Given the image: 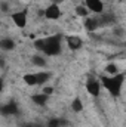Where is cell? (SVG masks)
<instances>
[{
  "instance_id": "5b68a950",
  "label": "cell",
  "mask_w": 126,
  "mask_h": 127,
  "mask_svg": "<svg viewBox=\"0 0 126 127\" xmlns=\"http://www.w3.org/2000/svg\"><path fill=\"white\" fill-rule=\"evenodd\" d=\"M0 114L3 115H13V114H18V105L15 102H9L3 106H0Z\"/></svg>"
},
{
  "instance_id": "52a82bcc",
  "label": "cell",
  "mask_w": 126,
  "mask_h": 127,
  "mask_svg": "<svg viewBox=\"0 0 126 127\" xmlns=\"http://www.w3.org/2000/svg\"><path fill=\"white\" fill-rule=\"evenodd\" d=\"M86 89H88V92L92 96L99 95V83H98L95 78H89V81H88V84H86Z\"/></svg>"
},
{
  "instance_id": "8fae6325",
  "label": "cell",
  "mask_w": 126,
  "mask_h": 127,
  "mask_svg": "<svg viewBox=\"0 0 126 127\" xmlns=\"http://www.w3.org/2000/svg\"><path fill=\"white\" fill-rule=\"evenodd\" d=\"M85 25H86V28L89 30V31H95L98 27H99V22H98V18H89V19H86V22H85Z\"/></svg>"
},
{
  "instance_id": "cb8c5ba5",
  "label": "cell",
  "mask_w": 126,
  "mask_h": 127,
  "mask_svg": "<svg viewBox=\"0 0 126 127\" xmlns=\"http://www.w3.org/2000/svg\"><path fill=\"white\" fill-rule=\"evenodd\" d=\"M60 1H63V0H54V3H55V4H58Z\"/></svg>"
},
{
  "instance_id": "7402d4cb",
  "label": "cell",
  "mask_w": 126,
  "mask_h": 127,
  "mask_svg": "<svg viewBox=\"0 0 126 127\" xmlns=\"http://www.w3.org/2000/svg\"><path fill=\"white\" fill-rule=\"evenodd\" d=\"M1 90H3V80L0 78V92H1Z\"/></svg>"
},
{
  "instance_id": "ba28073f",
  "label": "cell",
  "mask_w": 126,
  "mask_h": 127,
  "mask_svg": "<svg viewBox=\"0 0 126 127\" xmlns=\"http://www.w3.org/2000/svg\"><path fill=\"white\" fill-rule=\"evenodd\" d=\"M67 44L71 50H77L82 47V40L76 35H70V37H67Z\"/></svg>"
},
{
  "instance_id": "2e32d148",
  "label": "cell",
  "mask_w": 126,
  "mask_h": 127,
  "mask_svg": "<svg viewBox=\"0 0 126 127\" xmlns=\"http://www.w3.org/2000/svg\"><path fill=\"white\" fill-rule=\"evenodd\" d=\"M71 106H73V111H74V112H79V111H82V108H83V105H82L80 99H74Z\"/></svg>"
},
{
  "instance_id": "5bb4252c",
  "label": "cell",
  "mask_w": 126,
  "mask_h": 127,
  "mask_svg": "<svg viewBox=\"0 0 126 127\" xmlns=\"http://www.w3.org/2000/svg\"><path fill=\"white\" fill-rule=\"evenodd\" d=\"M24 81H25L28 86H34V84H37L36 74H25V75H24Z\"/></svg>"
},
{
  "instance_id": "4fadbf2b",
  "label": "cell",
  "mask_w": 126,
  "mask_h": 127,
  "mask_svg": "<svg viewBox=\"0 0 126 127\" xmlns=\"http://www.w3.org/2000/svg\"><path fill=\"white\" fill-rule=\"evenodd\" d=\"M36 80H37V84H43L45 81L49 80V72H39V74H36Z\"/></svg>"
},
{
  "instance_id": "e0dca14e",
  "label": "cell",
  "mask_w": 126,
  "mask_h": 127,
  "mask_svg": "<svg viewBox=\"0 0 126 127\" xmlns=\"http://www.w3.org/2000/svg\"><path fill=\"white\" fill-rule=\"evenodd\" d=\"M31 61H33V64H34V65H37V66H43V65L46 64V61H45L42 56H33Z\"/></svg>"
},
{
  "instance_id": "603a6c76",
  "label": "cell",
  "mask_w": 126,
  "mask_h": 127,
  "mask_svg": "<svg viewBox=\"0 0 126 127\" xmlns=\"http://www.w3.org/2000/svg\"><path fill=\"white\" fill-rule=\"evenodd\" d=\"M22 127H34V124H25V126H22Z\"/></svg>"
},
{
  "instance_id": "30bf717a",
  "label": "cell",
  "mask_w": 126,
  "mask_h": 127,
  "mask_svg": "<svg viewBox=\"0 0 126 127\" xmlns=\"http://www.w3.org/2000/svg\"><path fill=\"white\" fill-rule=\"evenodd\" d=\"M98 22H99V25H108V24H113V22H114V15H111V13H105V15H102V16L98 19Z\"/></svg>"
},
{
  "instance_id": "ac0fdd59",
  "label": "cell",
  "mask_w": 126,
  "mask_h": 127,
  "mask_svg": "<svg viewBox=\"0 0 126 127\" xmlns=\"http://www.w3.org/2000/svg\"><path fill=\"white\" fill-rule=\"evenodd\" d=\"M88 12H89V10H88L86 7H83V6H77V7H76V13L80 15V16H86Z\"/></svg>"
},
{
  "instance_id": "9a60e30c",
  "label": "cell",
  "mask_w": 126,
  "mask_h": 127,
  "mask_svg": "<svg viewBox=\"0 0 126 127\" xmlns=\"http://www.w3.org/2000/svg\"><path fill=\"white\" fill-rule=\"evenodd\" d=\"M65 124V121L61 120V118H52L49 120V127H61Z\"/></svg>"
},
{
  "instance_id": "9c48e42d",
  "label": "cell",
  "mask_w": 126,
  "mask_h": 127,
  "mask_svg": "<svg viewBox=\"0 0 126 127\" xmlns=\"http://www.w3.org/2000/svg\"><path fill=\"white\" fill-rule=\"evenodd\" d=\"M0 47L3 50H12L15 47V43H13L12 38H1L0 40Z\"/></svg>"
},
{
  "instance_id": "3957f363",
  "label": "cell",
  "mask_w": 126,
  "mask_h": 127,
  "mask_svg": "<svg viewBox=\"0 0 126 127\" xmlns=\"http://www.w3.org/2000/svg\"><path fill=\"white\" fill-rule=\"evenodd\" d=\"M43 15L48 18V19H58L60 16H61V10H60V7H58V4H55V3H52L45 12H43Z\"/></svg>"
},
{
  "instance_id": "d6986e66",
  "label": "cell",
  "mask_w": 126,
  "mask_h": 127,
  "mask_svg": "<svg viewBox=\"0 0 126 127\" xmlns=\"http://www.w3.org/2000/svg\"><path fill=\"white\" fill-rule=\"evenodd\" d=\"M105 71H107L108 74H111V75H114V74H117V66H116L114 64H110V65H107V68H105Z\"/></svg>"
},
{
  "instance_id": "ffe728a7",
  "label": "cell",
  "mask_w": 126,
  "mask_h": 127,
  "mask_svg": "<svg viewBox=\"0 0 126 127\" xmlns=\"http://www.w3.org/2000/svg\"><path fill=\"white\" fill-rule=\"evenodd\" d=\"M0 7H1V10H3V12H7V10H9L7 3H1V6H0Z\"/></svg>"
},
{
  "instance_id": "277c9868",
  "label": "cell",
  "mask_w": 126,
  "mask_h": 127,
  "mask_svg": "<svg viewBox=\"0 0 126 127\" xmlns=\"http://www.w3.org/2000/svg\"><path fill=\"white\" fill-rule=\"evenodd\" d=\"M12 19L13 22L19 27V28H24L25 24H27V10H21V12H16L12 15Z\"/></svg>"
},
{
  "instance_id": "8992f818",
  "label": "cell",
  "mask_w": 126,
  "mask_h": 127,
  "mask_svg": "<svg viewBox=\"0 0 126 127\" xmlns=\"http://www.w3.org/2000/svg\"><path fill=\"white\" fill-rule=\"evenodd\" d=\"M85 1H86V6L91 12H95V13L102 12V1L101 0H85Z\"/></svg>"
},
{
  "instance_id": "6da1fadb",
  "label": "cell",
  "mask_w": 126,
  "mask_h": 127,
  "mask_svg": "<svg viewBox=\"0 0 126 127\" xmlns=\"http://www.w3.org/2000/svg\"><path fill=\"white\" fill-rule=\"evenodd\" d=\"M61 35H54L45 40H36V49L45 52L46 55H58L61 52Z\"/></svg>"
},
{
  "instance_id": "44dd1931",
  "label": "cell",
  "mask_w": 126,
  "mask_h": 127,
  "mask_svg": "<svg viewBox=\"0 0 126 127\" xmlns=\"http://www.w3.org/2000/svg\"><path fill=\"white\" fill-rule=\"evenodd\" d=\"M43 93H45V95H51V93H52V89H51V87H46V89L43 90Z\"/></svg>"
},
{
  "instance_id": "7a4b0ae2",
  "label": "cell",
  "mask_w": 126,
  "mask_h": 127,
  "mask_svg": "<svg viewBox=\"0 0 126 127\" xmlns=\"http://www.w3.org/2000/svg\"><path fill=\"white\" fill-rule=\"evenodd\" d=\"M102 84L104 87L114 96L120 95V89H122V84H123V80H125V75L123 74H114L111 77H102Z\"/></svg>"
},
{
  "instance_id": "7c38bea8",
  "label": "cell",
  "mask_w": 126,
  "mask_h": 127,
  "mask_svg": "<svg viewBox=\"0 0 126 127\" xmlns=\"http://www.w3.org/2000/svg\"><path fill=\"white\" fill-rule=\"evenodd\" d=\"M31 99H33V102H36L37 105H45V103H46V100H48V95H45V93L34 95Z\"/></svg>"
}]
</instances>
